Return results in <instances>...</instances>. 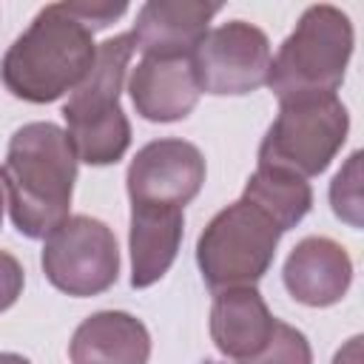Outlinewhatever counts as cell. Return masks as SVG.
<instances>
[{
  "mask_svg": "<svg viewBox=\"0 0 364 364\" xmlns=\"http://www.w3.org/2000/svg\"><path fill=\"white\" fill-rule=\"evenodd\" d=\"M128 11L125 3H48L9 46L0 63L3 85L43 105L71 94L94 65V34Z\"/></svg>",
  "mask_w": 364,
  "mask_h": 364,
  "instance_id": "6da1fadb",
  "label": "cell"
},
{
  "mask_svg": "<svg viewBox=\"0 0 364 364\" xmlns=\"http://www.w3.org/2000/svg\"><path fill=\"white\" fill-rule=\"evenodd\" d=\"M77 182V154L65 128L54 122H26L9 139L0 165V185L11 225L28 239H46L68 219Z\"/></svg>",
  "mask_w": 364,
  "mask_h": 364,
  "instance_id": "7a4b0ae2",
  "label": "cell"
},
{
  "mask_svg": "<svg viewBox=\"0 0 364 364\" xmlns=\"http://www.w3.org/2000/svg\"><path fill=\"white\" fill-rule=\"evenodd\" d=\"M131 31L117 34L97 46V57L85 80L68 94L63 105L65 136L85 165H114L131 145V122L119 105L125 71L134 57Z\"/></svg>",
  "mask_w": 364,
  "mask_h": 364,
  "instance_id": "3957f363",
  "label": "cell"
},
{
  "mask_svg": "<svg viewBox=\"0 0 364 364\" xmlns=\"http://www.w3.org/2000/svg\"><path fill=\"white\" fill-rule=\"evenodd\" d=\"M355 46V31L350 17L330 3L307 6L270 57L267 88L282 100L336 94L344 82L350 57Z\"/></svg>",
  "mask_w": 364,
  "mask_h": 364,
  "instance_id": "277c9868",
  "label": "cell"
},
{
  "mask_svg": "<svg viewBox=\"0 0 364 364\" xmlns=\"http://www.w3.org/2000/svg\"><path fill=\"white\" fill-rule=\"evenodd\" d=\"M350 114L338 94L293 97L279 102V117L259 145V165L282 168L301 179L318 176L347 142Z\"/></svg>",
  "mask_w": 364,
  "mask_h": 364,
  "instance_id": "5b68a950",
  "label": "cell"
},
{
  "mask_svg": "<svg viewBox=\"0 0 364 364\" xmlns=\"http://www.w3.org/2000/svg\"><path fill=\"white\" fill-rule=\"evenodd\" d=\"M282 230L247 199L222 208L196 239V264L205 284L216 290L256 287L273 264Z\"/></svg>",
  "mask_w": 364,
  "mask_h": 364,
  "instance_id": "8992f818",
  "label": "cell"
},
{
  "mask_svg": "<svg viewBox=\"0 0 364 364\" xmlns=\"http://www.w3.org/2000/svg\"><path fill=\"white\" fill-rule=\"evenodd\" d=\"M40 264L60 293L74 299L100 296L114 287L119 276L117 236L94 216H68L46 236Z\"/></svg>",
  "mask_w": 364,
  "mask_h": 364,
  "instance_id": "52a82bcc",
  "label": "cell"
},
{
  "mask_svg": "<svg viewBox=\"0 0 364 364\" xmlns=\"http://www.w3.org/2000/svg\"><path fill=\"white\" fill-rule=\"evenodd\" d=\"M193 77L199 91L213 97L253 94L267 82L270 40L267 34L245 20H230L208 28L202 43L191 54Z\"/></svg>",
  "mask_w": 364,
  "mask_h": 364,
  "instance_id": "ba28073f",
  "label": "cell"
},
{
  "mask_svg": "<svg viewBox=\"0 0 364 364\" xmlns=\"http://www.w3.org/2000/svg\"><path fill=\"white\" fill-rule=\"evenodd\" d=\"M205 156L193 142L165 136L142 145L128 165V199L139 205L182 208L196 199L205 185Z\"/></svg>",
  "mask_w": 364,
  "mask_h": 364,
  "instance_id": "9c48e42d",
  "label": "cell"
},
{
  "mask_svg": "<svg viewBox=\"0 0 364 364\" xmlns=\"http://www.w3.org/2000/svg\"><path fill=\"white\" fill-rule=\"evenodd\" d=\"M282 279L299 304L330 307L338 304L353 284V259L336 239L304 236L284 259Z\"/></svg>",
  "mask_w": 364,
  "mask_h": 364,
  "instance_id": "30bf717a",
  "label": "cell"
},
{
  "mask_svg": "<svg viewBox=\"0 0 364 364\" xmlns=\"http://www.w3.org/2000/svg\"><path fill=\"white\" fill-rule=\"evenodd\" d=\"M219 9V3L202 0H151L136 11L134 48L142 57H191Z\"/></svg>",
  "mask_w": 364,
  "mask_h": 364,
  "instance_id": "8fae6325",
  "label": "cell"
},
{
  "mask_svg": "<svg viewBox=\"0 0 364 364\" xmlns=\"http://www.w3.org/2000/svg\"><path fill=\"white\" fill-rule=\"evenodd\" d=\"M128 94L142 119L176 122L196 108L202 91L191 57H142L131 68Z\"/></svg>",
  "mask_w": 364,
  "mask_h": 364,
  "instance_id": "7c38bea8",
  "label": "cell"
},
{
  "mask_svg": "<svg viewBox=\"0 0 364 364\" xmlns=\"http://www.w3.org/2000/svg\"><path fill=\"white\" fill-rule=\"evenodd\" d=\"M185 236V210L171 205L131 202V287L145 290L156 284L173 264Z\"/></svg>",
  "mask_w": 364,
  "mask_h": 364,
  "instance_id": "4fadbf2b",
  "label": "cell"
},
{
  "mask_svg": "<svg viewBox=\"0 0 364 364\" xmlns=\"http://www.w3.org/2000/svg\"><path fill=\"white\" fill-rule=\"evenodd\" d=\"M273 327L276 316L256 287H228L213 293L210 338L225 358L236 364L250 361L256 353H262Z\"/></svg>",
  "mask_w": 364,
  "mask_h": 364,
  "instance_id": "5bb4252c",
  "label": "cell"
},
{
  "mask_svg": "<svg viewBox=\"0 0 364 364\" xmlns=\"http://www.w3.org/2000/svg\"><path fill=\"white\" fill-rule=\"evenodd\" d=\"M68 355L71 364H148L151 333L125 310H100L77 324Z\"/></svg>",
  "mask_w": 364,
  "mask_h": 364,
  "instance_id": "9a60e30c",
  "label": "cell"
},
{
  "mask_svg": "<svg viewBox=\"0 0 364 364\" xmlns=\"http://www.w3.org/2000/svg\"><path fill=\"white\" fill-rule=\"evenodd\" d=\"M242 199L256 205L262 213H267L282 233L296 228L313 208V188L307 179L282 171V168H264L256 165L250 179L245 182Z\"/></svg>",
  "mask_w": 364,
  "mask_h": 364,
  "instance_id": "2e32d148",
  "label": "cell"
},
{
  "mask_svg": "<svg viewBox=\"0 0 364 364\" xmlns=\"http://www.w3.org/2000/svg\"><path fill=\"white\" fill-rule=\"evenodd\" d=\"M333 213L350 228H361V151L350 154L344 168L330 182Z\"/></svg>",
  "mask_w": 364,
  "mask_h": 364,
  "instance_id": "e0dca14e",
  "label": "cell"
},
{
  "mask_svg": "<svg viewBox=\"0 0 364 364\" xmlns=\"http://www.w3.org/2000/svg\"><path fill=\"white\" fill-rule=\"evenodd\" d=\"M242 364H313V350L301 330L276 318V327L267 344L262 347V353H256L250 361Z\"/></svg>",
  "mask_w": 364,
  "mask_h": 364,
  "instance_id": "ac0fdd59",
  "label": "cell"
},
{
  "mask_svg": "<svg viewBox=\"0 0 364 364\" xmlns=\"http://www.w3.org/2000/svg\"><path fill=\"white\" fill-rule=\"evenodd\" d=\"M23 284H26V270H23V264H20L9 250H0V313L9 310V307L20 299Z\"/></svg>",
  "mask_w": 364,
  "mask_h": 364,
  "instance_id": "d6986e66",
  "label": "cell"
},
{
  "mask_svg": "<svg viewBox=\"0 0 364 364\" xmlns=\"http://www.w3.org/2000/svg\"><path fill=\"white\" fill-rule=\"evenodd\" d=\"M333 364H361V336H353L333 358Z\"/></svg>",
  "mask_w": 364,
  "mask_h": 364,
  "instance_id": "ffe728a7",
  "label": "cell"
},
{
  "mask_svg": "<svg viewBox=\"0 0 364 364\" xmlns=\"http://www.w3.org/2000/svg\"><path fill=\"white\" fill-rule=\"evenodd\" d=\"M0 364H31V361L20 353H0Z\"/></svg>",
  "mask_w": 364,
  "mask_h": 364,
  "instance_id": "44dd1931",
  "label": "cell"
},
{
  "mask_svg": "<svg viewBox=\"0 0 364 364\" xmlns=\"http://www.w3.org/2000/svg\"><path fill=\"white\" fill-rule=\"evenodd\" d=\"M3 208H6V199H3V185H0V225H3Z\"/></svg>",
  "mask_w": 364,
  "mask_h": 364,
  "instance_id": "7402d4cb",
  "label": "cell"
},
{
  "mask_svg": "<svg viewBox=\"0 0 364 364\" xmlns=\"http://www.w3.org/2000/svg\"><path fill=\"white\" fill-rule=\"evenodd\" d=\"M202 364H216V361H202Z\"/></svg>",
  "mask_w": 364,
  "mask_h": 364,
  "instance_id": "603a6c76",
  "label": "cell"
}]
</instances>
